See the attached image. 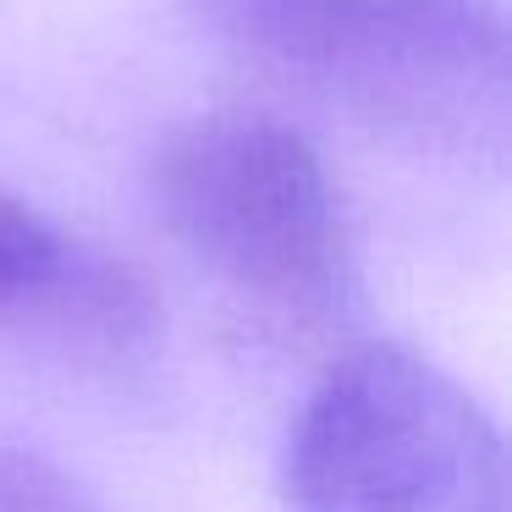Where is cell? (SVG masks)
Segmentation results:
<instances>
[{"mask_svg": "<svg viewBox=\"0 0 512 512\" xmlns=\"http://www.w3.org/2000/svg\"><path fill=\"white\" fill-rule=\"evenodd\" d=\"M155 204L177 243L270 325L342 331L364 314L353 232L309 138L270 116H193L155 155Z\"/></svg>", "mask_w": 512, "mask_h": 512, "instance_id": "2", "label": "cell"}, {"mask_svg": "<svg viewBox=\"0 0 512 512\" xmlns=\"http://www.w3.org/2000/svg\"><path fill=\"white\" fill-rule=\"evenodd\" d=\"M0 512H105L94 490L34 452H0Z\"/></svg>", "mask_w": 512, "mask_h": 512, "instance_id": "5", "label": "cell"}, {"mask_svg": "<svg viewBox=\"0 0 512 512\" xmlns=\"http://www.w3.org/2000/svg\"><path fill=\"white\" fill-rule=\"evenodd\" d=\"M0 331L127 353L149 336V298L127 270L0 188Z\"/></svg>", "mask_w": 512, "mask_h": 512, "instance_id": "4", "label": "cell"}, {"mask_svg": "<svg viewBox=\"0 0 512 512\" xmlns=\"http://www.w3.org/2000/svg\"><path fill=\"white\" fill-rule=\"evenodd\" d=\"M292 512H507L501 430L408 347H353L287 441Z\"/></svg>", "mask_w": 512, "mask_h": 512, "instance_id": "3", "label": "cell"}, {"mask_svg": "<svg viewBox=\"0 0 512 512\" xmlns=\"http://www.w3.org/2000/svg\"><path fill=\"white\" fill-rule=\"evenodd\" d=\"M193 12L226 50L369 133L468 166L507 155L501 0H193Z\"/></svg>", "mask_w": 512, "mask_h": 512, "instance_id": "1", "label": "cell"}]
</instances>
